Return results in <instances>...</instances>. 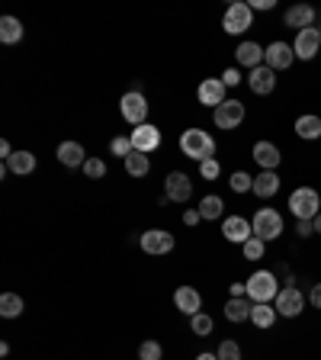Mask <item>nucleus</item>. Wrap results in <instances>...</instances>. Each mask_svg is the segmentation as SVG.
Returning a JSON list of instances; mask_svg holds the SVG:
<instances>
[{"instance_id": "nucleus-18", "label": "nucleus", "mask_w": 321, "mask_h": 360, "mask_svg": "<svg viewBox=\"0 0 321 360\" xmlns=\"http://www.w3.org/2000/svg\"><path fill=\"white\" fill-rule=\"evenodd\" d=\"M173 302H177V309L183 315H196L202 312V296L196 286H177V292H173Z\"/></svg>"}, {"instance_id": "nucleus-10", "label": "nucleus", "mask_w": 321, "mask_h": 360, "mask_svg": "<svg viewBox=\"0 0 321 360\" xmlns=\"http://www.w3.org/2000/svg\"><path fill=\"white\" fill-rule=\"evenodd\" d=\"M164 196L173 202H190V196H193V180L183 171H171L164 180Z\"/></svg>"}, {"instance_id": "nucleus-13", "label": "nucleus", "mask_w": 321, "mask_h": 360, "mask_svg": "<svg viewBox=\"0 0 321 360\" xmlns=\"http://www.w3.org/2000/svg\"><path fill=\"white\" fill-rule=\"evenodd\" d=\"M318 49H321V32L315 30H302V32H296V42H292V52H296V58H302V61H312L315 55H318Z\"/></svg>"}, {"instance_id": "nucleus-28", "label": "nucleus", "mask_w": 321, "mask_h": 360, "mask_svg": "<svg viewBox=\"0 0 321 360\" xmlns=\"http://www.w3.org/2000/svg\"><path fill=\"white\" fill-rule=\"evenodd\" d=\"M251 322H254L257 328H270V325L277 322V309L270 306V302H254V309H251Z\"/></svg>"}, {"instance_id": "nucleus-22", "label": "nucleus", "mask_w": 321, "mask_h": 360, "mask_svg": "<svg viewBox=\"0 0 321 360\" xmlns=\"http://www.w3.org/2000/svg\"><path fill=\"white\" fill-rule=\"evenodd\" d=\"M251 309H254V302L247 300V296H241V300H228L225 302V319L235 322V325L251 322Z\"/></svg>"}, {"instance_id": "nucleus-26", "label": "nucleus", "mask_w": 321, "mask_h": 360, "mask_svg": "<svg viewBox=\"0 0 321 360\" xmlns=\"http://www.w3.org/2000/svg\"><path fill=\"white\" fill-rule=\"evenodd\" d=\"M22 39V22L16 16H0V42L16 45Z\"/></svg>"}, {"instance_id": "nucleus-41", "label": "nucleus", "mask_w": 321, "mask_h": 360, "mask_svg": "<svg viewBox=\"0 0 321 360\" xmlns=\"http://www.w3.org/2000/svg\"><path fill=\"white\" fill-rule=\"evenodd\" d=\"M228 292H232V300H241V296H247V283H232Z\"/></svg>"}, {"instance_id": "nucleus-16", "label": "nucleus", "mask_w": 321, "mask_h": 360, "mask_svg": "<svg viewBox=\"0 0 321 360\" xmlns=\"http://www.w3.org/2000/svg\"><path fill=\"white\" fill-rule=\"evenodd\" d=\"M196 97H199V103L202 106H222L225 103V84H222V77H209V81H202L199 84V90H196Z\"/></svg>"}, {"instance_id": "nucleus-47", "label": "nucleus", "mask_w": 321, "mask_h": 360, "mask_svg": "<svg viewBox=\"0 0 321 360\" xmlns=\"http://www.w3.org/2000/svg\"><path fill=\"white\" fill-rule=\"evenodd\" d=\"M312 222H315V235H321V212H318V216L312 219Z\"/></svg>"}, {"instance_id": "nucleus-46", "label": "nucleus", "mask_w": 321, "mask_h": 360, "mask_svg": "<svg viewBox=\"0 0 321 360\" xmlns=\"http://www.w3.org/2000/svg\"><path fill=\"white\" fill-rule=\"evenodd\" d=\"M196 360H218V354H209V351H202V354H199V357H196Z\"/></svg>"}, {"instance_id": "nucleus-4", "label": "nucleus", "mask_w": 321, "mask_h": 360, "mask_svg": "<svg viewBox=\"0 0 321 360\" xmlns=\"http://www.w3.org/2000/svg\"><path fill=\"white\" fill-rule=\"evenodd\" d=\"M289 212L296 219H315L321 212V196L312 187H296L289 193Z\"/></svg>"}, {"instance_id": "nucleus-14", "label": "nucleus", "mask_w": 321, "mask_h": 360, "mask_svg": "<svg viewBox=\"0 0 321 360\" xmlns=\"http://www.w3.org/2000/svg\"><path fill=\"white\" fill-rule=\"evenodd\" d=\"M247 87L254 90L257 97H267V94H273V90H277V71H273V68H267V65L254 68V71L247 75Z\"/></svg>"}, {"instance_id": "nucleus-2", "label": "nucleus", "mask_w": 321, "mask_h": 360, "mask_svg": "<svg viewBox=\"0 0 321 360\" xmlns=\"http://www.w3.org/2000/svg\"><path fill=\"white\" fill-rule=\"evenodd\" d=\"M244 283H247V300L251 302H273L280 296L277 274H273V270H257V274H251V280H244Z\"/></svg>"}, {"instance_id": "nucleus-30", "label": "nucleus", "mask_w": 321, "mask_h": 360, "mask_svg": "<svg viewBox=\"0 0 321 360\" xmlns=\"http://www.w3.org/2000/svg\"><path fill=\"white\" fill-rule=\"evenodd\" d=\"M222 212H225L222 196L209 193V196H202V200H199V216L202 219H222Z\"/></svg>"}, {"instance_id": "nucleus-43", "label": "nucleus", "mask_w": 321, "mask_h": 360, "mask_svg": "<svg viewBox=\"0 0 321 360\" xmlns=\"http://www.w3.org/2000/svg\"><path fill=\"white\" fill-rule=\"evenodd\" d=\"M199 210H187V212H183V225H196V222H199Z\"/></svg>"}, {"instance_id": "nucleus-24", "label": "nucleus", "mask_w": 321, "mask_h": 360, "mask_svg": "<svg viewBox=\"0 0 321 360\" xmlns=\"http://www.w3.org/2000/svg\"><path fill=\"white\" fill-rule=\"evenodd\" d=\"M7 167H10V174H32L36 171V155L32 151H26V148H20V151H13V155L7 158Z\"/></svg>"}, {"instance_id": "nucleus-21", "label": "nucleus", "mask_w": 321, "mask_h": 360, "mask_svg": "<svg viewBox=\"0 0 321 360\" xmlns=\"http://www.w3.org/2000/svg\"><path fill=\"white\" fill-rule=\"evenodd\" d=\"M251 155H254V161L263 167V171H277V167H280V158H283L273 142H257Z\"/></svg>"}, {"instance_id": "nucleus-35", "label": "nucleus", "mask_w": 321, "mask_h": 360, "mask_svg": "<svg viewBox=\"0 0 321 360\" xmlns=\"http://www.w3.org/2000/svg\"><path fill=\"white\" fill-rule=\"evenodd\" d=\"M216 354H218V360H241V347H238V341H222Z\"/></svg>"}, {"instance_id": "nucleus-40", "label": "nucleus", "mask_w": 321, "mask_h": 360, "mask_svg": "<svg viewBox=\"0 0 321 360\" xmlns=\"http://www.w3.org/2000/svg\"><path fill=\"white\" fill-rule=\"evenodd\" d=\"M222 84H225V87H238V84H241L238 68H228V71H225V75H222Z\"/></svg>"}, {"instance_id": "nucleus-32", "label": "nucleus", "mask_w": 321, "mask_h": 360, "mask_svg": "<svg viewBox=\"0 0 321 360\" xmlns=\"http://www.w3.org/2000/svg\"><path fill=\"white\" fill-rule=\"evenodd\" d=\"M241 251H244V257L247 261H261L263 257V251H267V241L263 238H257V235H251V238L241 245Z\"/></svg>"}, {"instance_id": "nucleus-38", "label": "nucleus", "mask_w": 321, "mask_h": 360, "mask_svg": "<svg viewBox=\"0 0 321 360\" xmlns=\"http://www.w3.org/2000/svg\"><path fill=\"white\" fill-rule=\"evenodd\" d=\"M218 171H222V167H218L216 158H209V161H202V165H199L202 180H216V177H218Z\"/></svg>"}, {"instance_id": "nucleus-3", "label": "nucleus", "mask_w": 321, "mask_h": 360, "mask_svg": "<svg viewBox=\"0 0 321 360\" xmlns=\"http://www.w3.org/2000/svg\"><path fill=\"white\" fill-rule=\"evenodd\" d=\"M222 26H225L228 36H241V32H247L251 26H254V10H251V4H244V0L228 4V10H225V16H222Z\"/></svg>"}, {"instance_id": "nucleus-25", "label": "nucleus", "mask_w": 321, "mask_h": 360, "mask_svg": "<svg viewBox=\"0 0 321 360\" xmlns=\"http://www.w3.org/2000/svg\"><path fill=\"white\" fill-rule=\"evenodd\" d=\"M296 135H299V139H308V142L321 139V116H312V112L299 116V120H296Z\"/></svg>"}, {"instance_id": "nucleus-12", "label": "nucleus", "mask_w": 321, "mask_h": 360, "mask_svg": "<svg viewBox=\"0 0 321 360\" xmlns=\"http://www.w3.org/2000/svg\"><path fill=\"white\" fill-rule=\"evenodd\" d=\"M296 61V52H292V45L289 42H270L267 45V52H263V65L273 68V71H286V68Z\"/></svg>"}, {"instance_id": "nucleus-20", "label": "nucleus", "mask_w": 321, "mask_h": 360, "mask_svg": "<svg viewBox=\"0 0 321 360\" xmlns=\"http://www.w3.org/2000/svg\"><path fill=\"white\" fill-rule=\"evenodd\" d=\"M55 155H58V161L65 167H84L87 165V151H84L81 142H61Z\"/></svg>"}, {"instance_id": "nucleus-15", "label": "nucleus", "mask_w": 321, "mask_h": 360, "mask_svg": "<svg viewBox=\"0 0 321 360\" xmlns=\"http://www.w3.org/2000/svg\"><path fill=\"white\" fill-rule=\"evenodd\" d=\"M222 235L225 241H235V245H244L251 235H254V229H251V222H247L244 216H228L222 225Z\"/></svg>"}, {"instance_id": "nucleus-5", "label": "nucleus", "mask_w": 321, "mask_h": 360, "mask_svg": "<svg viewBox=\"0 0 321 360\" xmlns=\"http://www.w3.org/2000/svg\"><path fill=\"white\" fill-rule=\"evenodd\" d=\"M251 229H254L257 238H263V241H277L280 235H283V216H280L277 210L263 206V210H257V212H254V219H251Z\"/></svg>"}, {"instance_id": "nucleus-7", "label": "nucleus", "mask_w": 321, "mask_h": 360, "mask_svg": "<svg viewBox=\"0 0 321 360\" xmlns=\"http://www.w3.org/2000/svg\"><path fill=\"white\" fill-rule=\"evenodd\" d=\"M277 315H283V319H296V315H302V309H306V292L299 290V286H283L280 290L277 300Z\"/></svg>"}, {"instance_id": "nucleus-33", "label": "nucleus", "mask_w": 321, "mask_h": 360, "mask_svg": "<svg viewBox=\"0 0 321 360\" xmlns=\"http://www.w3.org/2000/svg\"><path fill=\"white\" fill-rule=\"evenodd\" d=\"M228 184H232L235 193H251V190H254V177H251L247 171H235Z\"/></svg>"}, {"instance_id": "nucleus-39", "label": "nucleus", "mask_w": 321, "mask_h": 360, "mask_svg": "<svg viewBox=\"0 0 321 360\" xmlns=\"http://www.w3.org/2000/svg\"><path fill=\"white\" fill-rule=\"evenodd\" d=\"M296 232H299V238H308V235H315V222L312 219H296Z\"/></svg>"}, {"instance_id": "nucleus-36", "label": "nucleus", "mask_w": 321, "mask_h": 360, "mask_svg": "<svg viewBox=\"0 0 321 360\" xmlns=\"http://www.w3.org/2000/svg\"><path fill=\"white\" fill-rule=\"evenodd\" d=\"M161 345L157 341H142V347H138V360H161Z\"/></svg>"}, {"instance_id": "nucleus-23", "label": "nucleus", "mask_w": 321, "mask_h": 360, "mask_svg": "<svg viewBox=\"0 0 321 360\" xmlns=\"http://www.w3.org/2000/svg\"><path fill=\"white\" fill-rule=\"evenodd\" d=\"M254 193L261 196V200H270V196L280 193V174L277 171H261L254 177Z\"/></svg>"}, {"instance_id": "nucleus-29", "label": "nucleus", "mask_w": 321, "mask_h": 360, "mask_svg": "<svg viewBox=\"0 0 321 360\" xmlns=\"http://www.w3.org/2000/svg\"><path fill=\"white\" fill-rule=\"evenodd\" d=\"M22 296H16V292H4V296H0V315H4V319H20L22 315Z\"/></svg>"}, {"instance_id": "nucleus-44", "label": "nucleus", "mask_w": 321, "mask_h": 360, "mask_svg": "<svg viewBox=\"0 0 321 360\" xmlns=\"http://www.w3.org/2000/svg\"><path fill=\"white\" fill-rule=\"evenodd\" d=\"M251 10H273V0H251Z\"/></svg>"}, {"instance_id": "nucleus-37", "label": "nucleus", "mask_w": 321, "mask_h": 360, "mask_svg": "<svg viewBox=\"0 0 321 360\" xmlns=\"http://www.w3.org/2000/svg\"><path fill=\"white\" fill-rule=\"evenodd\" d=\"M84 174H87L90 180H100L106 174V165L100 161V158H87V165H84Z\"/></svg>"}, {"instance_id": "nucleus-48", "label": "nucleus", "mask_w": 321, "mask_h": 360, "mask_svg": "<svg viewBox=\"0 0 321 360\" xmlns=\"http://www.w3.org/2000/svg\"><path fill=\"white\" fill-rule=\"evenodd\" d=\"M318 32H321V30H318Z\"/></svg>"}, {"instance_id": "nucleus-1", "label": "nucleus", "mask_w": 321, "mask_h": 360, "mask_svg": "<svg viewBox=\"0 0 321 360\" xmlns=\"http://www.w3.org/2000/svg\"><path fill=\"white\" fill-rule=\"evenodd\" d=\"M180 151L190 158V161H209L216 158V139L209 132H202V129H187V132L180 135Z\"/></svg>"}, {"instance_id": "nucleus-27", "label": "nucleus", "mask_w": 321, "mask_h": 360, "mask_svg": "<svg viewBox=\"0 0 321 360\" xmlns=\"http://www.w3.org/2000/svg\"><path fill=\"white\" fill-rule=\"evenodd\" d=\"M151 171V158L142 155V151H132V155L126 158V174L129 177H148Z\"/></svg>"}, {"instance_id": "nucleus-17", "label": "nucleus", "mask_w": 321, "mask_h": 360, "mask_svg": "<svg viewBox=\"0 0 321 360\" xmlns=\"http://www.w3.org/2000/svg\"><path fill=\"white\" fill-rule=\"evenodd\" d=\"M283 22L289 26V30L302 32V30H312V22H315V10L308 7V4H296V7H289L283 13Z\"/></svg>"}, {"instance_id": "nucleus-11", "label": "nucleus", "mask_w": 321, "mask_h": 360, "mask_svg": "<svg viewBox=\"0 0 321 360\" xmlns=\"http://www.w3.org/2000/svg\"><path fill=\"white\" fill-rule=\"evenodd\" d=\"M132 148L135 151H142V155H151V151L161 145V129L151 126V122H142V126H135L132 129Z\"/></svg>"}, {"instance_id": "nucleus-42", "label": "nucleus", "mask_w": 321, "mask_h": 360, "mask_svg": "<svg viewBox=\"0 0 321 360\" xmlns=\"http://www.w3.org/2000/svg\"><path fill=\"white\" fill-rule=\"evenodd\" d=\"M308 302H312L315 309H321V283L312 286V292H308Z\"/></svg>"}, {"instance_id": "nucleus-31", "label": "nucleus", "mask_w": 321, "mask_h": 360, "mask_svg": "<svg viewBox=\"0 0 321 360\" xmlns=\"http://www.w3.org/2000/svg\"><path fill=\"white\" fill-rule=\"evenodd\" d=\"M190 328H193V335L209 338V335H212V328H216V322H212V315L196 312V315H190Z\"/></svg>"}, {"instance_id": "nucleus-45", "label": "nucleus", "mask_w": 321, "mask_h": 360, "mask_svg": "<svg viewBox=\"0 0 321 360\" xmlns=\"http://www.w3.org/2000/svg\"><path fill=\"white\" fill-rule=\"evenodd\" d=\"M10 155H13V148H10V142H0V158H4V161H7Z\"/></svg>"}, {"instance_id": "nucleus-9", "label": "nucleus", "mask_w": 321, "mask_h": 360, "mask_svg": "<svg viewBox=\"0 0 321 360\" xmlns=\"http://www.w3.org/2000/svg\"><path fill=\"white\" fill-rule=\"evenodd\" d=\"M142 248L148 251L151 257H161V255H171L173 248H177V238H173L171 232H164V229H148V232H142Z\"/></svg>"}, {"instance_id": "nucleus-34", "label": "nucleus", "mask_w": 321, "mask_h": 360, "mask_svg": "<svg viewBox=\"0 0 321 360\" xmlns=\"http://www.w3.org/2000/svg\"><path fill=\"white\" fill-rule=\"evenodd\" d=\"M110 151H112V155H119L122 161H126V158L135 151V148H132V139H129V135H116V139L110 142Z\"/></svg>"}, {"instance_id": "nucleus-6", "label": "nucleus", "mask_w": 321, "mask_h": 360, "mask_svg": "<svg viewBox=\"0 0 321 360\" xmlns=\"http://www.w3.org/2000/svg\"><path fill=\"white\" fill-rule=\"evenodd\" d=\"M119 112H122V120H126V122L142 126V122L148 120V100H145L142 90H129V94H122Z\"/></svg>"}, {"instance_id": "nucleus-8", "label": "nucleus", "mask_w": 321, "mask_h": 360, "mask_svg": "<svg viewBox=\"0 0 321 360\" xmlns=\"http://www.w3.org/2000/svg\"><path fill=\"white\" fill-rule=\"evenodd\" d=\"M212 122H216L218 129H225V132L238 129L241 122H244V103H241V100H225L222 106L212 110Z\"/></svg>"}, {"instance_id": "nucleus-19", "label": "nucleus", "mask_w": 321, "mask_h": 360, "mask_svg": "<svg viewBox=\"0 0 321 360\" xmlns=\"http://www.w3.org/2000/svg\"><path fill=\"white\" fill-rule=\"evenodd\" d=\"M263 52H267V49L251 39V42H241L238 49H235V58H238V65H244L247 71H254V68L263 65Z\"/></svg>"}]
</instances>
